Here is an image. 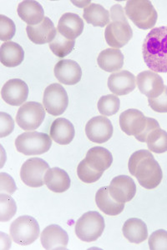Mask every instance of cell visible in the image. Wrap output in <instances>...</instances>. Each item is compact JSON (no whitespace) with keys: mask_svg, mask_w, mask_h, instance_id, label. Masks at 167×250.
I'll use <instances>...</instances> for the list:
<instances>
[{"mask_svg":"<svg viewBox=\"0 0 167 250\" xmlns=\"http://www.w3.org/2000/svg\"><path fill=\"white\" fill-rule=\"evenodd\" d=\"M128 168L130 174L146 189L156 188L162 182V168L150 151L142 149L135 152L129 159Z\"/></svg>","mask_w":167,"mask_h":250,"instance_id":"cell-1","label":"cell"},{"mask_svg":"<svg viewBox=\"0 0 167 250\" xmlns=\"http://www.w3.org/2000/svg\"><path fill=\"white\" fill-rule=\"evenodd\" d=\"M144 61L153 72L167 73V26L152 29L142 46Z\"/></svg>","mask_w":167,"mask_h":250,"instance_id":"cell-2","label":"cell"},{"mask_svg":"<svg viewBox=\"0 0 167 250\" xmlns=\"http://www.w3.org/2000/svg\"><path fill=\"white\" fill-rule=\"evenodd\" d=\"M125 14L139 29H152L157 21V12L148 0H130L126 3Z\"/></svg>","mask_w":167,"mask_h":250,"instance_id":"cell-3","label":"cell"},{"mask_svg":"<svg viewBox=\"0 0 167 250\" xmlns=\"http://www.w3.org/2000/svg\"><path fill=\"white\" fill-rule=\"evenodd\" d=\"M51 137L40 132H26L15 140V147L24 155H39L48 152L51 148Z\"/></svg>","mask_w":167,"mask_h":250,"instance_id":"cell-4","label":"cell"},{"mask_svg":"<svg viewBox=\"0 0 167 250\" xmlns=\"http://www.w3.org/2000/svg\"><path fill=\"white\" fill-rule=\"evenodd\" d=\"M105 227V219L102 215L95 211H90L77 220L75 233L82 241H95L102 235Z\"/></svg>","mask_w":167,"mask_h":250,"instance_id":"cell-5","label":"cell"},{"mask_svg":"<svg viewBox=\"0 0 167 250\" xmlns=\"http://www.w3.org/2000/svg\"><path fill=\"white\" fill-rule=\"evenodd\" d=\"M9 232L14 242L18 245L27 246L39 238L40 225L33 217L24 215L12 223Z\"/></svg>","mask_w":167,"mask_h":250,"instance_id":"cell-6","label":"cell"},{"mask_svg":"<svg viewBox=\"0 0 167 250\" xmlns=\"http://www.w3.org/2000/svg\"><path fill=\"white\" fill-rule=\"evenodd\" d=\"M46 118V110L40 103L27 102L20 106L16 115V122L25 131H34L40 128Z\"/></svg>","mask_w":167,"mask_h":250,"instance_id":"cell-7","label":"cell"},{"mask_svg":"<svg viewBox=\"0 0 167 250\" xmlns=\"http://www.w3.org/2000/svg\"><path fill=\"white\" fill-rule=\"evenodd\" d=\"M68 104V94L60 83H52L46 88L43 97V105L48 114L53 116L61 115L67 109Z\"/></svg>","mask_w":167,"mask_h":250,"instance_id":"cell-8","label":"cell"},{"mask_svg":"<svg viewBox=\"0 0 167 250\" xmlns=\"http://www.w3.org/2000/svg\"><path fill=\"white\" fill-rule=\"evenodd\" d=\"M49 168V165L42 159H28L21 167L20 178L28 187H42L45 184V175Z\"/></svg>","mask_w":167,"mask_h":250,"instance_id":"cell-9","label":"cell"},{"mask_svg":"<svg viewBox=\"0 0 167 250\" xmlns=\"http://www.w3.org/2000/svg\"><path fill=\"white\" fill-rule=\"evenodd\" d=\"M132 36L133 31L127 20L112 21L105 28L106 43L113 48L118 49L126 45Z\"/></svg>","mask_w":167,"mask_h":250,"instance_id":"cell-10","label":"cell"},{"mask_svg":"<svg viewBox=\"0 0 167 250\" xmlns=\"http://www.w3.org/2000/svg\"><path fill=\"white\" fill-rule=\"evenodd\" d=\"M113 125L105 116H96L85 125V134L91 142L104 144L113 135Z\"/></svg>","mask_w":167,"mask_h":250,"instance_id":"cell-11","label":"cell"},{"mask_svg":"<svg viewBox=\"0 0 167 250\" xmlns=\"http://www.w3.org/2000/svg\"><path fill=\"white\" fill-rule=\"evenodd\" d=\"M109 192L117 202H130L136 196V183L127 175H119L112 179L109 186Z\"/></svg>","mask_w":167,"mask_h":250,"instance_id":"cell-12","label":"cell"},{"mask_svg":"<svg viewBox=\"0 0 167 250\" xmlns=\"http://www.w3.org/2000/svg\"><path fill=\"white\" fill-rule=\"evenodd\" d=\"M147 125V118L138 110L130 108L124 111L119 116L121 130L129 136H138L144 130Z\"/></svg>","mask_w":167,"mask_h":250,"instance_id":"cell-13","label":"cell"},{"mask_svg":"<svg viewBox=\"0 0 167 250\" xmlns=\"http://www.w3.org/2000/svg\"><path fill=\"white\" fill-rule=\"evenodd\" d=\"M136 85L142 94L149 99L158 98L164 92V81L153 71L141 72L136 77Z\"/></svg>","mask_w":167,"mask_h":250,"instance_id":"cell-14","label":"cell"},{"mask_svg":"<svg viewBox=\"0 0 167 250\" xmlns=\"http://www.w3.org/2000/svg\"><path fill=\"white\" fill-rule=\"evenodd\" d=\"M2 99L12 106H20L25 102L28 96V87L24 81L13 79L4 83L1 90Z\"/></svg>","mask_w":167,"mask_h":250,"instance_id":"cell-15","label":"cell"},{"mask_svg":"<svg viewBox=\"0 0 167 250\" xmlns=\"http://www.w3.org/2000/svg\"><path fill=\"white\" fill-rule=\"evenodd\" d=\"M54 75L63 84L74 85L81 80L82 69L74 60H62L54 66Z\"/></svg>","mask_w":167,"mask_h":250,"instance_id":"cell-16","label":"cell"},{"mask_svg":"<svg viewBox=\"0 0 167 250\" xmlns=\"http://www.w3.org/2000/svg\"><path fill=\"white\" fill-rule=\"evenodd\" d=\"M28 37L35 44L51 43L58 32L49 18L46 17L37 25H28L26 28Z\"/></svg>","mask_w":167,"mask_h":250,"instance_id":"cell-17","label":"cell"},{"mask_svg":"<svg viewBox=\"0 0 167 250\" xmlns=\"http://www.w3.org/2000/svg\"><path fill=\"white\" fill-rule=\"evenodd\" d=\"M41 244L46 250H66L69 236L59 225H48L41 233Z\"/></svg>","mask_w":167,"mask_h":250,"instance_id":"cell-18","label":"cell"},{"mask_svg":"<svg viewBox=\"0 0 167 250\" xmlns=\"http://www.w3.org/2000/svg\"><path fill=\"white\" fill-rule=\"evenodd\" d=\"M136 78L127 70L116 72L108 79V88L115 95H126L136 88Z\"/></svg>","mask_w":167,"mask_h":250,"instance_id":"cell-19","label":"cell"},{"mask_svg":"<svg viewBox=\"0 0 167 250\" xmlns=\"http://www.w3.org/2000/svg\"><path fill=\"white\" fill-rule=\"evenodd\" d=\"M84 25V21L79 15L66 13L59 20L57 30L66 39L74 40L82 34Z\"/></svg>","mask_w":167,"mask_h":250,"instance_id":"cell-20","label":"cell"},{"mask_svg":"<svg viewBox=\"0 0 167 250\" xmlns=\"http://www.w3.org/2000/svg\"><path fill=\"white\" fill-rule=\"evenodd\" d=\"M49 134L54 142L60 145H67L74 140L75 135L74 125L65 118H59L52 123Z\"/></svg>","mask_w":167,"mask_h":250,"instance_id":"cell-21","label":"cell"},{"mask_svg":"<svg viewBox=\"0 0 167 250\" xmlns=\"http://www.w3.org/2000/svg\"><path fill=\"white\" fill-rule=\"evenodd\" d=\"M18 15L28 25H37L45 19V12L42 6L37 1L27 0L19 4Z\"/></svg>","mask_w":167,"mask_h":250,"instance_id":"cell-22","label":"cell"},{"mask_svg":"<svg viewBox=\"0 0 167 250\" xmlns=\"http://www.w3.org/2000/svg\"><path fill=\"white\" fill-rule=\"evenodd\" d=\"M85 161L91 168L98 172H104L111 167L113 156L111 152L103 147H94L87 152Z\"/></svg>","mask_w":167,"mask_h":250,"instance_id":"cell-23","label":"cell"},{"mask_svg":"<svg viewBox=\"0 0 167 250\" xmlns=\"http://www.w3.org/2000/svg\"><path fill=\"white\" fill-rule=\"evenodd\" d=\"M45 184L54 193H64L71 187V179L65 170L60 168H52L46 173Z\"/></svg>","mask_w":167,"mask_h":250,"instance_id":"cell-24","label":"cell"},{"mask_svg":"<svg viewBox=\"0 0 167 250\" xmlns=\"http://www.w3.org/2000/svg\"><path fill=\"white\" fill-rule=\"evenodd\" d=\"M95 203L100 211L110 215L116 216L121 213L125 208V204L116 201L111 196L109 192V187H102L97 191L95 194Z\"/></svg>","mask_w":167,"mask_h":250,"instance_id":"cell-25","label":"cell"},{"mask_svg":"<svg viewBox=\"0 0 167 250\" xmlns=\"http://www.w3.org/2000/svg\"><path fill=\"white\" fill-rule=\"evenodd\" d=\"M123 234L128 241L136 245L145 241L148 238V229L142 219L132 218L125 221L122 229Z\"/></svg>","mask_w":167,"mask_h":250,"instance_id":"cell-26","label":"cell"},{"mask_svg":"<svg viewBox=\"0 0 167 250\" xmlns=\"http://www.w3.org/2000/svg\"><path fill=\"white\" fill-rule=\"evenodd\" d=\"M24 59L23 48L14 42H6L0 48V61L8 68L20 65Z\"/></svg>","mask_w":167,"mask_h":250,"instance_id":"cell-27","label":"cell"},{"mask_svg":"<svg viewBox=\"0 0 167 250\" xmlns=\"http://www.w3.org/2000/svg\"><path fill=\"white\" fill-rule=\"evenodd\" d=\"M99 68L105 72H116L124 65V55L117 48H107L100 52L97 59Z\"/></svg>","mask_w":167,"mask_h":250,"instance_id":"cell-28","label":"cell"},{"mask_svg":"<svg viewBox=\"0 0 167 250\" xmlns=\"http://www.w3.org/2000/svg\"><path fill=\"white\" fill-rule=\"evenodd\" d=\"M83 18L90 24L95 27H105L110 23V12L100 4L91 3L85 7L83 12Z\"/></svg>","mask_w":167,"mask_h":250,"instance_id":"cell-29","label":"cell"},{"mask_svg":"<svg viewBox=\"0 0 167 250\" xmlns=\"http://www.w3.org/2000/svg\"><path fill=\"white\" fill-rule=\"evenodd\" d=\"M148 148L156 154H163L167 152V132L157 128L150 132L146 140Z\"/></svg>","mask_w":167,"mask_h":250,"instance_id":"cell-30","label":"cell"},{"mask_svg":"<svg viewBox=\"0 0 167 250\" xmlns=\"http://www.w3.org/2000/svg\"><path fill=\"white\" fill-rule=\"evenodd\" d=\"M75 40H69L64 37L60 33H57L56 37L49 43V48L57 57L65 58L73 51Z\"/></svg>","mask_w":167,"mask_h":250,"instance_id":"cell-31","label":"cell"},{"mask_svg":"<svg viewBox=\"0 0 167 250\" xmlns=\"http://www.w3.org/2000/svg\"><path fill=\"white\" fill-rule=\"evenodd\" d=\"M119 99L115 94H108L102 96L98 101V109L104 116H112L119 111Z\"/></svg>","mask_w":167,"mask_h":250,"instance_id":"cell-32","label":"cell"},{"mask_svg":"<svg viewBox=\"0 0 167 250\" xmlns=\"http://www.w3.org/2000/svg\"><path fill=\"white\" fill-rule=\"evenodd\" d=\"M17 212V205L7 193L0 194V221H9Z\"/></svg>","mask_w":167,"mask_h":250,"instance_id":"cell-33","label":"cell"},{"mask_svg":"<svg viewBox=\"0 0 167 250\" xmlns=\"http://www.w3.org/2000/svg\"><path fill=\"white\" fill-rule=\"evenodd\" d=\"M103 173L104 172H98L91 168L85 161V159L79 163L77 168V174L79 179L86 184L96 182L102 177Z\"/></svg>","mask_w":167,"mask_h":250,"instance_id":"cell-34","label":"cell"},{"mask_svg":"<svg viewBox=\"0 0 167 250\" xmlns=\"http://www.w3.org/2000/svg\"><path fill=\"white\" fill-rule=\"evenodd\" d=\"M16 26L14 21L4 15H0V40L9 41L15 35Z\"/></svg>","mask_w":167,"mask_h":250,"instance_id":"cell-35","label":"cell"},{"mask_svg":"<svg viewBox=\"0 0 167 250\" xmlns=\"http://www.w3.org/2000/svg\"><path fill=\"white\" fill-rule=\"evenodd\" d=\"M149 247L151 250H167V231L158 229L149 238Z\"/></svg>","mask_w":167,"mask_h":250,"instance_id":"cell-36","label":"cell"},{"mask_svg":"<svg viewBox=\"0 0 167 250\" xmlns=\"http://www.w3.org/2000/svg\"><path fill=\"white\" fill-rule=\"evenodd\" d=\"M14 129V120L4 112L0 113V138L9 136Z\"/></svg>","mask_w":167,"mask_h":250,"instance_id":"cell-37","label":"cell"},{"mask_svg":"<svg viewBox=\"0 0 167 250\" xmlns=\"http://www.w3.org/2000/svg\"><path fill=\"white\" fill-rule=\"evenodd\" d=\"M148 103L155 112L167 113V86H165L164 92L158 98L149 99Z\"/></svg>","mask_w":167,"mask_h":250,"instance_id":"cell-38","label":"cell"},{"mask_svg":"<svg viewBox=\"0 0 167 250\" xmlns=\"http://www.w3.org/2000/svg\"><path fill=\"white\" fill-rule=\"evenodd\" d=\"M17 190L14 179L8 173H0V192L11 195Z\"/></svg>","mask_w":167,"mask_h":250,"instance_id":"cell-39","label":"cell"},{"mask_svg":"<svg viewBox=\"0 0 167 250\" xmlns=\"http://www.w3.org/2000/svg\"><path fill=\"white\" fill-rule=\"evenodd\" d=\"M160 128L159 123L157 122L155 119L147 118V125H146V127H145L144 130L142 132V134L136 137V140L142 143L146 142L148 135L150 134V132H152L154 129H156V128Z\"/></svg>","mask_w":167,"mask_h":250,"instance_id":"cell-40","label":"cell"},{"mask_svg":"<svg viewBox=\"0 0 167 250\" xmlns=\"http://www.w3.org/2000/svg\"><path fill=\"white\" fill-rule=\"evenodd\" d=\"M111 20L112 21H116V20H127L125 16L124 9L119 4H116L113 7H111Z\"/></svg>","mask_w":167,"mask_h":250,"instance_id":"cell-41","label":"cell"},{"mask_svg":"<svg viewBox=\"0 0 167 250\" xmlns=\"http://www.w3.org/2000/svg\"><path fill=\"white\" fill-rule=\"evenodd\" d=\"M11 245V240L8 234L1 233V250H9Z\"/></svg>","mask_w":167,"mask_h":250,"instance_id":"cell-42","label":"cell"}]
</instances>
